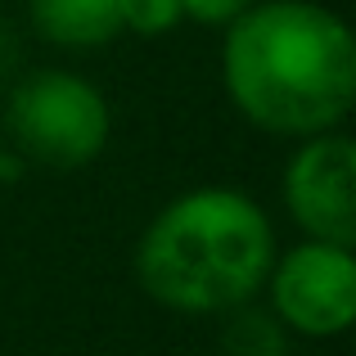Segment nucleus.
<instances>
[{"instance_id":"obj_1","label":"nucleus","mask_w":356,"mask_h":356,"mask_svg":"<svg viewBox=\"0 0 356 356\" xmlns=\"http://www.w3.org/2000/svg\"><path fill=\"white\" fill-rule=\"evenodd\" d=\"M221 72L235 108L275 136H321L356 99V41L334 9L266 0L230 18Z\"/></svg>"},{"instance_id":"obj_2","label":"nucleus","mask_w":356,"mask_h":356,"mask_svg":"<svg viewBox=\"0 0 356 356\" xmlns=\"http://www.w3.org/2000/svg\"><path fill=\"white\" fill-rule=\"evenodd\" d=\"M275 261L266 212L239 190H190L172 199L136 248V275L154 302L185 316H217L252 302Z\"/></svg>"},{"instance_id":"obj_3","label":"nucleus","mask_w":356,"mask_h":356,"mask_svg":"<svg viewBox=\"0 0 356 356\" xmlns=\"http://www.w3.org/2000/svg\"><path fill=\"white\" fill-rule=\"evenodd\" d=\"M9 136L18 154L36 158L45 167H86L104 154L108 145V104L86 77L77 72H32L14 86L5 108Z\"/></svg>"},{"instance_id":"obj_4","label":"nucleus","mask_w":356,"mask_h":356,"mask_svg":"<svg viewBox=\"0 0 356 356\" xmlns=\"http://www.w3.org/2000/svg\"><path fill=\"white\" fill-rule=\"evenodd\" d=\"M270 312L289 334L334 339L356 321V257L343 243L307 239L270 261Z\"/></svg>"},{"instance_id":"obj_5","label":"nucleus","mask_w":356,"mask_h":356,"mask_svg":"<svg viewBox=\"0 0 356 356\" xmlns=\"http://www.w3.org/2000/svg\"><path fill=\"white\" fill-rule=\"evenodd\" d=\"M284 203L312 239L356 243V145L339 131L307 136L284 167Z\"/></svg>"},{"instance_id":"obj_6","label":"nucleus","mask_w":356,"mask_h":356,"mask_svg":"<svg viewBox=\"0 0 356 356\" xmlns=\"http://www.w3.org/2000/svg\"><path fill=\"white\" fill-rule=\"evenodd\" d=\"M32 23L54 45L95 50L122 36V0H32Z\"/></svg>"},{"instance_id":"obj_7","label":"nucleus","mask_w":356,"mask_h":356,"mask_svg":"<svg viewBox=\"0 0 356 356\" xmlns=\"http://www.w3.org/2000/svg\"><path fill=\"white\" fill-rule=\"evenodd\" d=\"M221 356H289V330L270 307L239 302L221 325Z\"/></svg>"},{"instance_id":"obj_8","label":"nucleus","mask_w":356,"mask_h":356,"mask_svg":"<svg viewBox=\"0 0 356 356\" xmlns=\"http://www.w3.org/2000/svg\"><path fill=\"white\" fill-rule=\"evenodd\" d=\"M181 0H122V32L163 36L181 23Z\"/></svg>"},{"instance_id":"obj_9","label":"nucleus","mask_w":356,"mask_h":356,"mask_svg":"<svg viewBox=\"0 0 356 356\" xmlns=\"http://www.w3.org/2000/svg\"><path fill=\"white\" fill-rule=\"evenodd\" d=\"M248 5L252 0H181V14L194 18V23H203V27H221L235 14H243Z\"/></svg>"},{"instance_id":"obj_10","label":"nucleus","mask_w":356,"mask_h":356,"mask_svg":"<svg viewBox=\"0 0 356 356\" xmlns=\"http://www.w3.org/2000/svg\"><path fill=\"white\" fill-rule=\"evenodd\" d=\"M14 63H18V36H14V27L0 18V77H9Z\"/></svg>"},{"instance_id":"obj_11","label":"nucleus","mask_w":356,"mask_h":356,"mask_svg":"<svg viewBox=\"0 0 356 356\" xmlns=\"http://www.w3.org/2000/svg\"><path fill=\"white\" fill-rule=\"evenodd\" d=\"M23 154H14V149H5L0 145V185H14L18 176H23Z\"/></svg>"}]
</instances>
